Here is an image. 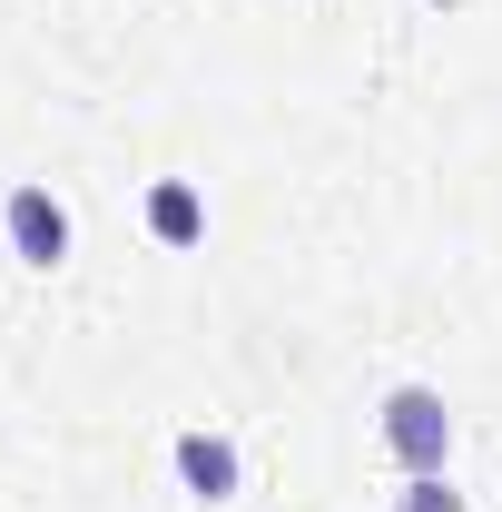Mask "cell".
Wrapping results in <instances>:
<instances>
[{"mask_svg":"<svg viewBox=\"0 0 502 512\" xmlns=\"http://www.w3.org/2000/svg\"><path fill=\"white\" fill-rule=\"evenodd\" d=\"M10 227H20V247H30V256H60V207H50V197H20Z\"/></svg>","mask_w":502,"mask_h":512,"instance_id":"6da1fadb","label":"cell"},{"mask_svg":"<svg viewBox=\"0 0 502 512\" xmlns=\"http://www.w3.org/2000/svg\"><path fill=\"white\" fill-rule=\"evenodd\" d=\"M188 473L207 483V493H217V483H227V453H217V444H188Z\"/></svg>","mask_w":502,"mask_h":512,"instance_id":"7a4b0ae2","label":"cell"}]
</instances>
